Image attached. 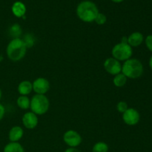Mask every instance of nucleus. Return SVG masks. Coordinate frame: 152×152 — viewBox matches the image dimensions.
I'll return each mask as SVG.
<instances>
[{
    "label": "nucleus",
    "instance_id": "f257e3e1",
    "mask_svg": "<svg viewBox=\"0 0 152 152\" xmlns=\"http://www.w3.org/2000/svg\"><path fill=\"white\" fill-rule=\"evenodd\" d=\"M27 48L21 38L13 39L6 48L7 58L13 62H19L25 57Z\"/></svg>",
    "mask_w": 152,
    "mask_h": 152
},
{
    "label": "nucleus",
    "instance_id": "f03ea898",
    "mask_svg": "<svg viewBox=\"0 0 152 152\" xmlns=\"http://www.w3.org/2000/svg\"><path fill=\"white\" fill-rule=\"evenodd\" d=\"M99 13L97 6L91 1H83L77 7V14L80 20L85 22H92L94 21Z\"/></svg>",
    "mask_w": 152,
    "mask_h": 152
},
{
    "label": "nucleus",
    "instance_id": "7ed1b4c3",
    "mask_svg": "<svg viewBox=\"0 0 152 152\" xmlns=\"http://www.w3.org/2000/svg\"><path fill=\"white\" fill-rule=\"evenodd\" d=\"M143 65L137 59L131 58L125 61L122 65V72L127 78L135 80L138 79L143 74Z\"/></svg>",
    "mask_w": 152,
    "mask_h": 152
},
{
    "label": "nucleus",
    "instance_id": "20e7f679",
    "mask_svg": "<svg viewBox=\"0 0 152 152\" xmlns=\"http://www.w3.org/2000/svg\"><path fill=\"white\" fill-rule=\"evenodd\" d=\"M50 107V101L45 95L35 94L31 99L30 108L37 115H43L48 112Z\"/></svg>",
    "mask_w": 152,
    "mask_h": 152
},
{
    "label": "nucleus",
    "instance_id": "39448f33",
    "mask_svg": "<svg viewBox=\"0 0 152 152\" xmlns=\"http://www.w3.org/2000/svg\"><path fill=\"white\" fill-rule=\"evenodd\" d=\"M112 57L118 61H126L131 59L133 54V49L128 43L120 42L115 45L111 50Z\"/></svg>",
    "mask_w": 152,
    "mask_h": 152
},
{
    "label": "nucleus",
    "instance_id": "423d86ee",
    "mask_svg": "<svg viewBox=\"0 0 152 152\" xmlns=\"http://www.w3.org/2000/svg\"><path fill=\"white\" fill-rule=\"evenodd\" d=\"M63 140L66 145L71 148H77L82 143V137L74 130H68L64 134Z\"/></svg>",
    "mask_w": 152,
    "mask_h": 152
},
{
    "label": "nucleus",
    "instance_id": "0eeeda50",
    "mask_svg": "<svg viewBox=\"0 0 152 152\" xmlns=\"http://www.w3.org/2000/svg\"><path fill=\"white\" fill-rule=\"evenodd\" d=\"M123 120L128 126H136L140 120V114L135 108H129L123 114Z\"/></svg>",
    "mask_w": 152,
    "mask_h": 152
},
{
    "label": "nucleus",
    "instance_id": "6e6552de",
    "mask_svg": "<svg viewBox=\"0 0 152 152\" xmlns=\"http://www.w3.org/2000/svg\"><path fill=\"white\" fill-rule=\"evenodd\" d=\"M103 67L105 71L111 75L115 76L122 72L121 63L114 57H109L105 59L103 63Z\"/></svg>",
    "mask_w": 152,
    "mask_h": 152
},
{
    "label": "nucleus",
    "instance_id": "1a4fd4ad",
    "mask_svg": "<svg viewBox=\"0 0 152 152\" xmlns=\"http://www.w3.org/2000/svg\"><path fill=\"white\" fill-rule=\"evenodd\" d=\"M33 91L37 94L45 95L50 90V85L48 80L44 77H39L32 83Z\"/></svg>",
    "mask_w": 152,
    "mask_h": 152
},
{
    "label": "nucleus",
    "instance_id": "9d476101",
    "mask_svg": "<svg viewBox=\"0 0 152 152\" xmlns=\"http://www.w3.org/2000/svg\"><path fill=\"white\" fill-rule=\"evenodd\" d=\"M22 124L27 129H34L37 126L39 123V119L37 114L32 111L26 112L22 118Z\"/></svg>",
    "mask_w": 152,
    "mask_h": 152
},
{
    "label": "nucleus",
    "instance_id": "9b49d317",
    "mask_svg": "<svg viewBox=\"0 0 152 152\" xmlns=\"http://www.w3.org/2000/svg\"><path fill=\"white\" fill-rule=\"evenodd\" d=\"M24 135V131L20 126H13L8 132V139L12 142H17Z\"/></svg>",
    "mask_w": 152,
    "mask_h": 152
},
{
    "label": "nucleus",
    "instance_id": "f8f14e48",
    "mask_svg": "<svg viewBox=\"0 0 152 152\" xmlns=\"http://www.w3.org/2000/svg\"><path fill=\"white\" fill-rule=\"evenodd\" d=\"M144 42V37L142 33L133 32L128 37V44L132 48H137L141 45Z\"/></svg>",
    "mask_w": 152,
    "mask_h": 152
},
{
    "label": "nucleus",
    "instance_id": "ddd939ff",
    "mask_svg": "<svg viewBox=\"0 0 152 152\" xmlns=\"http://www.w3.org/2000/svg\"><path fill=\"white\" fill-rule=\"evenodd\" d=\"M17 90L21 96H28L33 91L32 83L28 80L22 81L18 86Z\"/></svg>",
    "mask_w": 152,
    "mask_h": 152
},
{
    "label": "nucleus",
    "instance_id": "4468645a",
    "mask_svg": "<svg viewBox=\"0 0 152 152\" xmlns=\"http://www.w3.org/2000/svg\"><path fill=\"white\" fill-rule=\"evenodd\" d=\"M11 10L13 14L18 18H21L25 16L26 13V7L25 4L22 1H16L13 4L11 7Z\"/></svg>",
    "mask_w": 152,
    "mask_h": 152
},
{
    "label": "nucleus",
    "instance_id": "2eb2a0df",
    "mask_svg": "<svg viewBox=\"0 0 152 152\" xmlns=\"http://www.w3.org/2000/svg\"><path fill=\"white\" fill-rule=\"evenodd\" d=\"M3 152H25V150L19 142H10L4 146Z\"/></svg>",
    "mask_w": 152,
    "mask_h": 152
},
{
    "label": "nucleus",
    "instance_id": "dca6fc26",
    "mask_svg": "<svg viewBox=\"0 0 152 152\" xmlns=\"http://www.w3.org/2000/svg\"><path fill=\"white\" fill-rule=\"evenodd\" d=\"M9 35L13 39H18L20 38L21 35L22 34V30L20 25L19 24H13L10 27L8 30Z\"/></svg>",
    "mask_w": 152,
    "mask_h": 152
},
{
    "label": "nucleus",
    "instance_id": "f3484780",
    "mask_svg": "<svg viewBox=\"0 0 152 152\" xmlns=\"http://www.w3.org/2000/svg\"><path fill=\"white\" fill-rule=\"evenodd\" d=\"M16 104L18 107L22 110H27L30 108L31 99L28 96H19L16 100Z\"/></svg>",
    "mask_w": 152,
    "mask_h": 152
},
{
    "label": "nucleus",
    "instance_id": "a211bd4d",
    "mask_svg": "<svg viewBox=\"0 0 152 152\" xmlns=\"http://www.w3.org/2000/svg\"><path fill=\"white\" fill-rule=\"evenodd\" d=\"M128 78L123 74V73H120V74H117V75L114 76V80H113V83L114 85L117 88H122L127 83Z\"/></svg>",
    "mask_w": 152,
    "mask_h": 152
},
{
    "label": "nucleus",
    "instance_id": "6ab92c4d",
    "mask_svg": "<svg viewBox=\"0 0 152 152\" xmlns=\"http://www.w3.org/2000/svg\"><path fill=\"white\" fill-rule=\"evenodd\" d=\"M108 145L104 142H98L94 144L92 148V152H108Z\"/></svg>",
    "mask_w": 152,
    "mask_h": 152
},
{
    "label": "nucleus",
    "instance_id": "aec40b11",
    "mask_svg": "<svg viewBox=\"0 0 152 152\" xmlns=\"http://www.w3.org/2000/svg\"><path fill=\"white\" fill-rule=\"evenodd\" d=\"M27 48H31L35 44V38L32 34H28L22 39Z\"/></svg>",
    "mask_w": 152,
    "mask_h": 152
},
{
    "label": "nucleus",
    "instance_id": "412c9836",
    "mask_svg": "<svg viewBox=\"0 0 152 152\" xmlns=\"http://www.w3.org/2000/svg\"><path fill=\"white\" fill-rule=\"evenodd\" d=\"M107 21V17L105 14L102 13H99L96 16V17L95 18L94 22H96L97 25H102L106 22Z\"/></svg>",
    "mask_w": 152,
    "mask_h": 152
},
{
    "label": "nucleus",
    "instance_id": "4be33fe9",
    "mask_svg": "<svg viewBox=\"0 0 152 152\" xmlns=\"http://www.w3.org/2000/svg\"><path fill=\"white\" fill-rule=\"evenodd\" d=\"M129 108V105H128L127 102L125 101H120L117 105V109L121 114H123L126 110Z\"/></svg>",
    "mask_w": 152,
    "mask_h": 152
},
{
    "label": "nucleus",
    "instance_id": "5701e85b",
    "mask_svg": "<svg viewBox=\"0 0 152 152\" xmlns=\"http://www.w3.org/2000/svg\"><path fill=\"white\" fill-rule=\"evenodd\" d=\"M145 44L147 48L152 52V34L147 36L146 38L145 39Z\"/></svg>",
    "mask_w": 152,
    "mask_h": 152
},
{
    "label": "nucleus",
    "instance_id": "b1692460",
    "mask_svg": "<svg viewBox=\"0 0 152 152\" xmlns=\"http://www.w3.org/2000/svg\"><path fill=\"white\" fill-rule=\"evenodd\" d=\"M4 114H5V108L1 103H0V121L3 119Z\"/></svg>",
    "mask_w": 152,
    "mask_h": 152
},
{
    "label": "nucleus",
    "instance_id": "393cba45",
    "mask_svg": "<svg viewBox=\"0 0 152 152\" xmlns=\"http://www.w3.org/2000/svg\"><path fill=\"white\" fill-rule=\"evenodd\" d=\"M65 152H80V151H79V150L77 149V148H71V147H70V148H67V149L65 151Z\"/></svg>",
    "mask_w": 152,
    "mask_h": 152
},
{
    "label": "nucleus",
    "instance_id": "a878e982",
    "mask_svg": "<svg viewBox=\"0 0 152 152\" xmlns=\"http://www.w3.org/2000/svg\"><path fill=\"white\" fill-rule=\"evenodd\" d=\"M149 67L152 71V56L150 57V59H149Z\"/></svg>",
    "mask_w": 152,
    "mask_h": 152
},
{
    "label": "nucleus",
    "instance_id": "bb28decb",
    "mask_svg": "<svg viewBox=\"0 0 152 152\" xmlns=\"http://www.w3.org/2000/svg\"><path fill=\"white\" fill-rule=\"evenodd\" d=\"M111 1H114V2H115V3H120V2H122L123 0H111Z\"/></svg>",
    "mask_w": 152,
    "mask_h": 152
},
{
    "label": "nucleus",
    "instance_id": "cd10ccee",
    "mask_svg": "<svg viewBox=\"0 0 152 152\" xmlns=\"http://www.w3.org/2000/svg\"><path fill=\"white\" fill-rule=\"evenodd\" d=\"M3 59H4V58H3V56L0 54V62H1V61H3Z\"/></svg>",
    "mask_w": 152,
    "mask_h": 152
},
{
    "label": "nucleus",
    "instance_id": "c85d7f7f",
    "mask_svg": "<svg viewBox=\"0 0 152 152\" xmlns=\"http://www.w3.org/2000/svg\"><path fill=\"white\" fill-rule=\"evenodd\" d=\"M1 96H2V92H1V88H0V99H1Z\"/></svg>",
    "mask_w": 152,
    "mask_h": 152
}]
</instances>
